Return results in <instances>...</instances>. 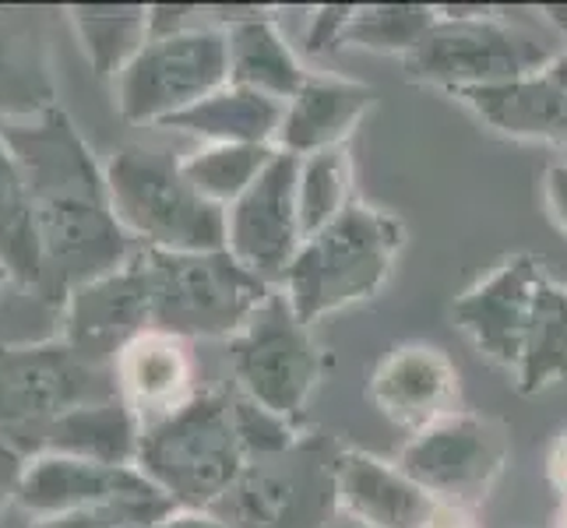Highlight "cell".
Returning <instances> with one entry per match:
<instances>
[{
	"label": "cell",
	"mask_w": 567,
	"mask_h": 528,
	"mask_svg": "<svg viewBox=\"0 0 567 528\" xmlns=\"http://www.w3.org/2000/svg\"><path fill=\"white\" fill-rule=\"evenodd\" d=\"M286 103L244 85H223L198 106L184 110L163 127L187 131L208 145H276Z\"/></svg>",
	"instance_id": "cell-24"
},
{
	"label": "cell",
	"mask_w": 567,
	"mask_h": 528,
	"mask_svg": "<svg viewBox=\"0 0 567 528\" xmlns=\"http://www.w3.org/2000/svg\"><path fill=\"white\" fill-rule=\"evenodd\" d=\"M543 201L550 219L567 232V163H554L543 173Z\"/></svg>",
	"instance_id": "cell-35"
},
{
	"label": "cell",
	"mask_w": 567,
	"mask_h": 528,
	"mask_svg": "<svg viewBox=\"0 0 567 528\" xmlns=\"http://www.w3.org/2000/svg\"><path fill=\"white\" fill-rule=\"evenodd\" d=\"M550 276L554 271L539 253L522 250L504 258L476 286H468L452 307V318L462 335L476 345L480 356L497 363L507 374L518 363L525 331H529L533 321V307Z\"/></svg>",
	"instance_id": "cell-13"
},
{
	"label": "cell",
	"mask_w": 567,
	"mask_h": 528,
	"mask_svg": "<svg viewBox=\"0 0 567 528\" xmlns=\"http://www.w3.org/2000/svg\"><path fill=\"white\" fill-rule=\"evenodd\" d=\"M437 25L405 56L409 82L444 92H473L512 85L543 74L560 53L536 32L486 8H437Z\"/></svg>",
	"instance_id": "cell-4"
},
{
	"label": "cell",
	"mask_w": 567,
	"mask_h": 528,
	"mask_svg": "<svg viewBox=\"0 0 567 528\" xmlns=\"http://www.w3.org/2000/svg\"><path fill=\"white\" fill-rule=\"evenodd\" d=\"M155 528H229V525L223 518H215L212 511H198V507H173Z\"/></svg>",
	"instance_id": "cell-36"
},
{
	"label": "cell",
	"mask_w": 567,
	"mask_h": 528,
	"mask_svg": "<svg viewBox=\"0 0 567 528\" xmlns=\"http://www.w3.org/2000/svg\"><path fill=\"white\" fill-rule=\"evenodd\" d=\"M25 455L11 447L4 437H0V518L8 515V507L14 504L18 497V483H22V473H25Z\"/></svg>",
	"instance_id": "cell-34"
},
{
	"label": "cell",
	"mask_w": 567,
	"mask_h": 528,
	"mask_svg": "<svg viewBox=\"0 0 567 528\" xmlns=\"http://www.w3.org/2000/svg\"><path fill=\"white\" fill-rule=\"evenodd\" d=\"M229 85V43L223 25H194L177 35H155L113 77L116 110L127 124H169Z\"/></svg>",
	"instance_id": "cell-10"
},
{
	"label": "cell",
	"mask_w": 567,
	"mask_h": 528,
	"mask_svg": "<svg viewBox=\"0 0 567 528\" xmlns=\"http://www.w3.org/2000/svg\"><path fill=\"white\" fill-rule=\"evenodd\" d=\"M279 155L276 145H205L181 159L184 180L202 194L205 201L223 211L240 201L250 184L271 166Z\"/></svg>",
	"instance_id": "cell-28"
},
{
	"label": "cell",
	"mask_w": 567,
	"mask_h": 528,
	"mask_svg": "<svg viewBox=\"0 0 567 528\" xmlns=\"http://www.w3.org/2000/svg\"><path fill=\"white\" fill-rule=\"evenodd\" d=\"M134 468L173 507H208L247 468V452L233 423V395L198 391L184 408L142 426Z\"/></svg>",
	"instance_id": "cell-3"
},
{
	"label": "cell",
	"mask_w": 567,
	"mask_h": 528,
	"mask_svg": "<svg viewBox=\"0 0 567 528\" xmlns=\"http://www.w3.org/2000/svg\"><path fill=\"white\" fill-rule=\"evenodd\" d=\"M367 398L391 426L420 434L441 416L458 413V370L444 349L405 342L374 366L367 381Z\"/></svg>",
	"instance_id": "cell-15"
},
{
	"label": "cell",
	"mask_w": 567,
	"mask_h": 528,
	"mask_svg": "<svg viewBox=\"0 0 567 528\" xmlns=\"http://www.w3.org/2000/svg\"><path fill=\"white\" fill-rule=\"evenodd\" d=\"M113 377L121 398L142 420V426L166 420L198 395L187 342L163 335V331H145L142 339H134L113 360Z\"/></svg>",
	"instance_id": "cell-19"
},
{
	"label": "cell",
	"mask_w": 567,
	"mask_h": 528,
	"mask_svg": "<svg viewBox=\"0 0 567 528\" xmlns=\"http://www.w3.org/2000/svg\"><path fill=\"white\" fill-rule=\"evenodd\" d=\"M349 18H353V8H339V4H324V8H315L310 11V25H307V35L303 43L315 56H324V53H336L346 46V29H349Z\"/></svg>",
	"instance_id": "cell-33"
},
{
	"label": "cell",
	"mask_w": 567,
	"mask_h": 528,
	"mask_svg": "<svg viewBox=\"0 0 567 528\" xmlns=\"http://www.w3.org/2000/svg\"><path fill=\"white\" fill-rule=\"evenodd\" d=\"M53 110V74L35 11L0 8V121Z\"/></svg>",
	"instance_id": "cell-22"
},
{
	"label": "cell",
	"mask_w": 567,
	"mask_h": 528,
	"mask_svg": "<svg viewBox=\"0 0 567 528\" xmlns=\"http://www.w3.org/2000/svg\"><path fill=\"white\" fill-rule=\"evenodd\" d=\"M110 201L121 226L145 250L202 253L226 247V211L194 190L181 163L148 148H121L106 163Z\"/></svg>",
	"instance_id": "cell-7"
},
{
	"label": "cell",
	"mask_w": 567,
	"mask_h": 528,
	"mask_svg": "<svg viewBox=\"0 0 567 528\" xmlns=\"http://www.w3.org/2000/svg\"><path fill=\"white\" fill-rule=\"evenodd\" d=\"M223 29L229 43V85L265 92L279 103H289L303 89L310 74L271 14L250 8L244 18L226 22Z\"/></svg>",
	"instance_id": "cell-23"
},
{
	"label": "cell",
	"mask_w": 567,
	"mask_h": 528,
	"mask_svg": "<svg viewBox=\"0 0 567 528\" xmlns=\"http://www.w3.org/2000/svg\"><path fill=\"white\" fill-rule=\"evenodd\" d=\"M142 420L131 413L124 398L92 402L50 423L43 434L25 444V458L35 455H74L103 465H134L138 462Z\"/></svg>",
	"instance_id": "cell-21"
},
{
	"label": "cell",
	"mask_w": 567,
	"mask_h": 528,
	"mask_svg": "<svg viewBox=\"0 0 567 528\" xmlns=\"http://www.w3.org/2000/svg\"><path fill=\"white\" fill-rule=\"evenodd\" d=\"M0 265H4L11 282L35 289L43 282V250H39L35 232L32 190L4 134H0Z\"/></svg>",
	"instance_id": "cell-26"
},
{
	"label": "cell",
	"mask_w": 567,
	"mask_h": 528,
	"mask_svg": "<svg viewBox=\"0 0 567 528\" xmlns=\"http://www.w3.org/2000/svg\"><path fill=\"white\" fill-rule=\"evenodd\" d=\"M229 370L240 395L282 420L303 423L307 402L324 374V352L282 289H271L247 328L229 339Z\"/></svg>",
	"instance_id": "cell-9"
},
{
	"label": "cell",
	"mask_w": 567,
	"mask_h": 528,
	"mask_svg": "<svg viewBox=\"0 0 567 528\" xmlns=\"http://www.w3.org/2000/svg\"><path fill=\"white\" fill-rule=\"evenodd\" d=\"M437 504L399 462H384L360 447L339 452V515L363 528H426Z\"/></svg>",
	"instance_id": "cell-17"
},
{
	"label": "cell",
	"mask_w": 567,
	"mask_h": 528,
	"mask_svg": "<svg viewBox=\"0 0 567 528\" xmlns=\"http://www.w3.org/2000/svg\"><path fill=\"white\" fill-rule=\"evenodd\" d=\"M507 458L512 437L504 423L458 408L409 437L399 468L434 500L476 511L497 486Z\"/></svg>",
	"instance_id": "cell-11"
},
{
	"label": "cell",
	"mask_w": 567,
	"mask_h": 528,
	"mask_svg": "<svg viewBox=\"0 0 567 528\" xmlns=\"http://www.w3.org/2000/svg\"><path fill=\"white\" fill-rule=\"evenodd\" d=\"M152 331L173 339H237L258 307L271 297V286L223 250L173 253L145 250Z\"/></svg>",
	"instance_id": "cell-5"
},
{
	"label": "cell",
	"mask_w": 567,
	"mask_h": 528,
	"mask_svg": "<svg viewBox=\"0 0 567 528\" xmlns=\"http://www.w3.org/2000/svg\"><path fill=\"white\" fill-rule=\"evenodd\" d=\"M0 134L22 163L32 190L35 232L43 250L39 292L64 307L78 286L127 265L138 247L127 237L110 201L106 166L64 110L25 121H0Z\"/></svg>",
	"instance_id": "cell-1"
},
{
	"label": "cell",
	"mask_w": 567,
	"mask_h": 528,
	"mask_svg": "<svg viewBox=\"0 0 567 528\" xmlns=\"http://www.w3.org/2000/svg\"><path fill=\"white\" fill-rule=\"evenodd\" d=\"M297 180L300 159L279 152L244 198L226 208V250L271 289H279L303 247Z\"/></svg>",
	"instance_id": "cell-12"
},
{
	"label": "cell",
	"mask_w": 567,
	"mask_h": 528,
	"mask_svg": "<svg viewBox=\"0 0 567 528\" xmlns=\"http://www.w3.org/2000/svg\"><path fill=\"white\" fill-rule=\"evenodd\" d=\"M441 11L426 4H370L353 8L346 29V46L370 50V53H395L405 56L413 53L423 35L437 25Z\"/></svg>",
	"instance_id": "cell-30"
},
{
	"label": "cell",
	"mask_w": 567,
	"mask_h": 528,
	"mask_svg": "<svg viewBox=\"0 0 567 528\" xmlns=\"http://www.w3.org/2000/svg\"><path fill=\"white\" fill-rule=\"evenodd\" d=\"M173 511V504L163 494L152 497H127V500H113L100 507H85V511H71L61 518H47V521H32V528H113L121 521H163Z\"/></svg>",
	"instance_id": "cell-32"
},
{
	"label": "cell",
	"mask_w": 567,
	"mask_h": 528,
	"mask_svg": "<svg viewBox=\"0 0 567 528\" xmlns=\"http://www.w3.org/2000/svg\"><path fill=\"white\" fill-rule=\"evenodd\" d=\"M512 381L522 395H539L567 381V282L557 276L539 289Z\"/></svg>",
	"instance_id": "cell-25"
},
{
	"label": "cell",
	"mask_w": 567,
	"mask_h": 528,
	"mask_svg": "<svg viewBox=\"0 0 567 528\" xmlns=\"http://www.w3.org/2000/svg\"><path fill=\"white\" fill-rule=\"evenodd\" d=\"M297 205L303 240L321 232L328 222H336L353 205V155H349V145L300 159Z\"/></svg>",
	"instance_id": "cell-29"
},
{
	"label": "cell",
	"mask_w": 567,
	"mask_h": 528,
	"mask_svg": "<svg viewBox=\"0 0 567 528\" xmlns=\"http://www.w3.org/2000/svg\"><path fill=\"white\" fill-rule=\"evenodd\" d=\"M405 244V226L384 208L353 201L336 222L307 237L279 289L315 328L321 318L363 303L388 286Z\"/></svg>",
	"instance_id": "cell-2"
},
{
	"label": "cell",
	"mask_w": 567,
	"mask_h": 528,
	"mask_svg": "<svg viewBox=\"0 0 567 528\" xmlns=\"http://www.w3.org/2000/svg\"><path fill=\"white\" fill-rule=\"evenodd\" d=\"M11 282V276H8V271H4V265H0V289H4Z\"/></svg>",
	"instance_id": "cell-43"
},
{
	"label": "cell",
	"mask_w": 567,
	"mask_h": 528,
	"mask_svg": "<svg viewBox=\"0 0 567 528\" xmlns=\"http://www.w3.org/2000/svg\"><path fill=\"white\" fill-rule=\"evenodd\" d=\"M71 25L100 77H116L148 43V8L138 4L71 8Z\"/></svg>",
	"instance_id": "cell-27"
},
{
	"label": "cell",
	"mask_w": 567,
	"mask_h": 528,
	"mask_svg": "<svg viewBox=\"0 0 567 528\" xmlns=\"http://www.w3.org/2000/svg\"><path fill=\"white\" fill-rule=\"evenodd\" d=\"M110 398H121L113 366L82 360L64 339L0 345V437L18 452L74 408Z\"/></svg>",
	"instance_id": "cell-8"
},
{
	"label": "cell",
	"mask_w": 567,
	"mask_h": 528,
	"mask_svg": "<svg viewBox=\"0 0 567 528\" xmlns=\"http://www.w3.org/2000/svg\"><path fill=\"white\" fill-rule=\"evenodd\" d=\"M426 528H476V511L455 507V504H437V511Z\"/></svg>",
	"instance_id": "cell-37"
},
{
	"label": "cell",
	"mask_w": 567,
	"mask_h": 528,
	"mask_svg": "<svg viewBox=\"0 0 567 528\" xmlns=\"http://www.w3.org/2000/svg\"><path fill=\"white\" fill-rule=\"evenodd\" d=\"M339 452L324 429L282 455L250 458L240 479L208 511L229 528H331L339 515Z\"/></svg>",
	"instance_id": "cell-6"
},
{
	"label": "cell",
	"mask_w": 567,
	"mask_h": 528,
	"mask_svg": "<svg viewBox=\"0 0 567 528\" xmlns=\"http://www.w3.org/2000/svg\"><path fill=\"white\" fill-rule=\"evenodd\" d=\"M557 528H567V500H564V507H560V515H557Z\"/></svg>",
	"instance_id": "cell-42"
},
{
	"label": "cell",
	"mask_w": 567,
	"mask_h": 528,
	"mask_svg": "<svg viewBox=\"0 0 567 528\" xmlns=\"http://www.w3.org/2000/svg\"><path fill=\"white\" fill-rule=\"evenodd\" d=\"M64 314V342L82 360L95 366H113L121 352L152 331V292L145 253L121 265L110 276L78 286L61 307Z\"/></svg>",
	"instance_id": "cell-14"
},
{
	"label": "cell",
	"mask_w": 567,
	"mask_h": 528,
	"mask_svg": "<svg viewBox=\"0 0 567 528\" xmlns=\"http://www.w3.org/2000/svg\"><path fill=\"white\" fill-rule=\"evenodd\" d=\"M543 74L550 77V82H557L560 89H567V50H560L554 61H550V68H546Z\"/></svg>",
	"instance_id": "cell-39"
},
{
	"label": "cell",
	"mask_w": 567,
	"mask_h": 528,
	"mask_svg": "<svg viewBox=\"0 0 567 528\" xmlns=\"http://www.w3.org/2000/svg\"><path fill=\"white\" fill-rule=\"evenodd\" d=\"M374 100L378 92L363 82L310 74L303 89L286 103L276 148L286 155H297V159H307V155H318L328 148H342L353 138L357 124L370 113Z\"/></svg>",
	"instance_id": "cell-18"
},
{
	"label": "cell",
	"mask_w": 567,
	"mask_h": 528,
	"mask_svg": "<svg viewBox=\"0 0 567 528\" xmlns=\"http://www.w3.org/2000/svg\"><path fill=\"white\" fill-rule=\"evenodd\" d=\"M233 423H237V437L247 452V462L289 452V447L310 429L307 423H292V420L268 413L265 405L250 402L240 391H233Z\"/></svg>",
	"instance_id": "cell-31"
},
{
	"label": "cell",
	"mask_w": 567,
	"mask_h": 528,
	"mask_svg": "<svg viewBox=\"0 0 567 528\" xmlns=\"http://www.w3.org/2000/svg\"><path fill=\"white\" fill-rule=\"evenodd\" d=\"M159 494L134 465H103L74 455H35L25 462L14 504L35 521L61 518L85 507Z\"/></svg>",
	"instance_id": "cell-16"
},
{
	"label": "cell",
	"mask_w": 567,
	"mask_h": 528,
	"mask_svg": "<svg viewBox=\"0 0 567 528\" xmlns=\"http://www.w3.org/2000/svg\"><path fill=\"white\" fill-rule=\"evenodd\" d=\"M159 525V521H155ZM152 521H121V525H113V528H155Z\"/></svg>",
	"instance_id": "cell-41"
},
{
	"label": "cell",
	"mask_w": 567,
	"mask_h": 528,
	"mask_svg": "<svg viewBox=\"0 0 567 528\" xmlns=\"http://www.w3.org/2000/svg\"><path fill=\"white\" fill-rule=\"evenodd\" d=\"M501 138L533 145H567V89L546 74L522 77L512 85L473 89L455 95Z\"/></svg>",
	"instance_id": "cell-20"
},
{
	"label": "cell",
	"mask_w": 567,
	"mask_h": 528,
	"mask_svg": "<svg viewBox=\"0 0 567 528\" xmlns=\"http://www.w3.org/2000/svg\"><path fill=\"white\" fill-rule=\"evenodd\" d=\"M546 18L560 29V35H567V8H546Z\"/></svg>",
	"instance_id": "cell-40"
},
{
	"label": "cell",
	"mask_w": 567,
	"mask_h": 528,
	"mask_svg": "<svg viewBox=\"0 0 567 528\" xmlns=\"http://www.w3.org/2000/svg\"><path fill=\"white\" fill-rule=\"evenodd\" d=\"M546 473H550V483L564 494L567 500V434H560L550 447V458H546Z\"/></svg>",
	"instance_id": "cell-38"
}]
</instances>
